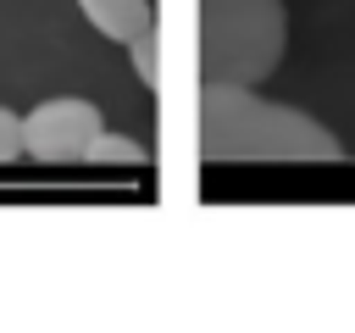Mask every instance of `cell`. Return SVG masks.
Listing matches in <instances>:
<instances>
[{
    "label": "cell",
    "mask_w": 355,
    "mask_h": 333,
    "mask_svg": "<svg viewBox=\"0 0 355 333\" xmlns=\"http://www.w3.org/2000/svg\"><path fill=\"white\" fill-rule=\"evenodd\" d=\"M128 56H133L139 83L155 94V83H161V33H155V22H150L144 33H133V39H128Z\"/></svg>",
    "instance_id": "cell-5"
},
{
    "label": "cell",
    "mask_w": 355,
    "mask_h": 333,
    "mask_svg": "<svg viewBox=\"0 0 355 333\" xmlns=\"http://www.w3.org/2000/svg\"><path fill=\"white\" fill-rule=\"evenodd\" d=\"M100 128L105 122H100L94 100H78V94L39 100L22 117V155H33V161H83V150Z\"/></svg>",
    "instance_id": "cell-3"
},
{
    "label": "cell",
    "mask_w": 355,
    "mask_h": 333,
    "mask_svg": "<svg viewBox=\"0 0 355 333\" xmlns=\"http://www.w3.org/2000/svg\"><path fill=\"white\" fill-rule=\"evenodd\" d=\"M78 11H83V22H89L100 39H111V44H128L133 33H144V28L155 22L150 0H78Z\"/></svg>",
    "instance_id": "cell-4"
},
{
    "label": "cell",
    "mask_w": 355,
    "mask_h": 333,
    "mask_svg": "<svg viewBox=\"0 0 355 333\" xmlns=\"http://www.w3.org/2000/svg\"><path fill=\"white\" fill-rule=\"evenodd\" d=\"M283 44V0H200V83H266Z\"/></svg>",
    "instance_id": "cell-2"
},
{
    "label": "cell",
    "mask_w": 355,
    "mask_h": 333,
    "mask_svg": "<svg viewBox=\"0 0 355 333\" xmlns=\"http://www.w3.org/2000/svg\"><path fill=\"white\" fill-rule=\"evenodd\" d=\"M22 155V117L11 105H0V166Z\"/></svg>",
    "instance_id": "cell-7"
},
{
    "label": "cell",
    "mask_w": 355,
    "mask_h": 333,
    "mask_svg": "<svg viewBox=\"0 0 355 333\" xmlns=\"http://www.w3.org/2000/svg\"><path fill=\"white\" fill-rule=\"evenodd\" d=\"M83 161H122V166H133V161H144V144H133L128 133H111V128H100V133L89 139Z\"/></svg>",
    "instance_id": "cell-6"
},
{
    "label": "cell",
    "mask_w": 355,
    "mask_h": 333,
    "mask_svg": "<svg viewBox=\"0 0 355 333\" xmlns=\"http://www.w3.org/2000/svg\"><path fill=\"white\" fill-rule=\"evenodd\" d=\"M200 161H338L344 144L311 111L255 94L250 83H200Z\"/></svg>",
    "instance_id": "cell-1"
}]
</instances>
